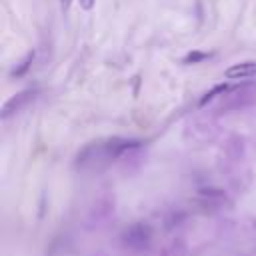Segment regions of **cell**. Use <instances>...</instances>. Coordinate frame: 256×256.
Segmentation results:
<instances>
[{"instance_id": "cell-1", "label": "cell", "mask_w": 256, "mask_h": 256, "mask_svg": "<svg viewBox=\"0 0 256 256\" xmlns=\"http://www.w3.org/2000/svg\"><path fill=\"white\" fill-rule=\"evenodd\" d=\"M142 146L140 140L134 138H122V136H112V138H102L88 142L74 158V168L80 172H102L116 160H122L124 154L130 150Z\"/></svg>"}, {"instance_id": "cell-2", "label": "cell", "mask_w": 256, "mask_h": 256, "mask_svg": "<svg viewBox=\"0 0 256 256\" xmlns=\"http://www.w3.org/2000/svg\"><path fill=\"white\" fill-rule=\"evenodd\" d=\"M248 108H256V82H246V84L228 88L218 98L220 112H240Z\"/></svg>"}, {"instance_id": "cell-3", "label": "cell", "mask_w": 256, "mask_h": 256, "mask_svg": "<svg viewBox=\"0 0 256 256\" xmlns=\"http://www.w3.org/2000/svg\"><path fill=\"white\" fill-rule=\"evenodd\" d=\"M218 134H220V124L212 114L194 116L188 120V124L184 128V138L194 144H208V142L216 140Z\"/></svg>"}, {"instance_id": "cell-4", "label": "cell", "mask_w": 256, "mask_h": 256, "mask_svg": "<svg viewBox=\"0 0 256 256\" xmlns=\"http://www.w3.org/2000/svg\"><path fill=\"white\" fill-rule=\"evenodd\" d=\"M154 240V230L150 224L146 222H134L130 226H126L120 234V242L126 250L130 252H144L152 246Z\"/></svg>"}, {"instance_id": "cell-5", "label": "cell", "mask_w": 256, "mask_h": 256, "mask_svg": "<svg viewBox=\"0 0 256 256\" xmlns=\"http://www.w3.org/2000/svg\"><path fill=\"white\" fill-rule=\"evenodd\" d=\"M246 156V142L240 136H230L226 144L220 150V166L222 170H230L234 166H240Z\"/></svg>"}, {"instance_id": "cell-6", "label": "cell", "mask_w": 256, "mask_h": 256, "mask_svg": "<svg viewBox=\"0 0 256 256\" xmlns=\"http://www.w3.org/2000/svg\"><path fill=\"white\" fill-rule=\"evenodd\" d=\"M114 216V198L104 196L98 198L86 212V224L90 228H100L106 222H110V218Z\"/></svg>"}, {"instance_id": "cell-7", "label": "cell", "mask_w": 256, "mask_h": 256, "mask_svg": "<svg viewBox=\"0 0 256 256\" xmlns=\"http://www.w3.org/2000/svg\"><path fill=\"white\" fill-rule=\"evenodd\" d=\"M34 96H36V90H32V88L22 90V92H18V94L10 96V98L4 102V106H2L0 118H2V120H8L12 114H16V112L24 110V108L34 100Z\"/></svg>"}, {"instance_id": "cell-8", "label": "cell", "mask_w": 256, "mask_h": 256, "mask_svg": "<svg viewBox=\"0 0 256 256\" xmlns=\"http://www.w3.org/2000/svg\"><path fill=\"white\" fill-rule=\"evenodd\" d=\"M254 76H256V62L254 60L232 64L224 72V78L226 80H246V78H254Z\"/></svg>"}, {"instance_id": "cell-9", "label": "cell", "mask_w": 256, "mask_h": 256, "mask_svg": "<svg viewBox=\"0 0 256 256\" xmlns=\"http://www.w3.org/2000/svg\"><path fill=\"white\" fill-rule=\"evenodd\" d=\"M198 198L204 206H210V208H222L228 204L226 192L218 190V188H202V190H198Z\"/></svg>"}, {"instance_id": "cell-10", "label": "cell", "mask_w": 256, "mask_h": 256, "mask_svg": "<svg viewBox=\"0 0 256 256\" xmlns=\"http://www.w3.org/2000/svg\"><path fill=\"white\" fill-rule=\"evenodd\" d=\"M158 256H188V246L182 238H174L158 252Z\"/></svg>"}, {"instance_id": "cell-11", "label": "cell", "mask_w": 256, "mask_h": 256, "mask_svg": "<svg viewBox=\"0 0 256 256\" xmlns=\"http://www.w3.org/2000/svg\"><path fill=\"white\" fill-rule=\"evenodd\" d=\"M34 56H36V54H34V50L26 52V54H24V58H22V60H20V62H18V64H16V66L10 70V76H12V78H22V76H24V74H26V72L32 68Z\"/></svg>"}, {"instance_id": "cell-12", "label": "cell", "mask_w": 256, "mask_h": 256, "mask_svg": "<svg viewBox=\"0 0 256 256\" xmlns=\"http://www.w3.org/2000/svg\"><path fill=\"white\" fill-rule=\"evenodd\" d=\"M226 90H228V88H226L224 84H218V86H214L210 92H206V94H204V98L200 100V106H206V104H208V102H212L214 98H220V96H222Z\"/></svg>"}, {"instance_id": "cell-13", "label": "cell", "mask_w": 256, "mask_h": 256, "mask_svg": "<svg viewBox=\"0 0 256 256\" xmlns=\"http://www.w3.org/2000/svg\"><path fill=\"white\" fill-rule=\"evenodd\" d=\"M206 58H210V54L208 52H200V50H192L186 58H184V62L186 64H198V62H202V60H206Z\"/></svg>"}, {"instance_id": "cell-14", "label": "cell", "mask_w": 256, "mask_h": 256, "mask_svg": "<svg viewBox=\"0 0 256 256\" xmlns=\"http://www.w3.org/2000/svg\"><path fill=\"white\" fill-rule=\"evenodd\" d=\"M78 2H80V8H82V10H92L96 0H78Z\"/></svg>"}]
</instances>
